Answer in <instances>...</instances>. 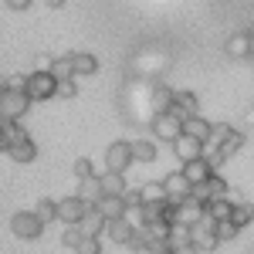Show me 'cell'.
<instances>
[{
	"instance_id": "6da1fadb",
	"label": "cell",
	"mask_w": 254,
	"mask_h": 254,
	"mask_svg": "<svg viewBox=\"0 0 254 254\" xmlns=\"http://www.w3.org/2000/svg\"><path fill=\"white\" fill-rule=\"evenodd\" d=\"M207 217V207L200 203V200H193V196H187L183 203H170V214H166V220L170 224H180V227H190L193 231L196 224Z\"/></svg>"
},
{
	"instance_id": "7a4b0ae2",
	"label": "cell",
	"mask_w": 254,
	"mask_h": 254,
	"mask_svg": "<svg viewBox=\"0 0 254 254\" xmlns=\"http://www.w3.org/2000/svg\"><path fill=\"white\" fill-rule=\"evenodd\" d=\"M10 231L20 237V241H38L44 234V220H41L34 210H17L10 217Z\"/></svg>"
},
{
	"instance_id": "3957f363",
	"label": "cell",
	"mask_w": 254,
	"mask_h": 254,
	"mask_svg": "<svg viewBox=\"0 0 254 254\" xmlns=\"http://www.w3.org/2000/svg\"><path fill=\"white\" fill-rule=\"evenodd\" d=\"M27 95L31 102H48L58 95V78L51 71H31L27 75Z\"/></svg>"
},
{
	"instance_id": "277c9868",
	"label": "cell",
	"mask_w": 254,
	"mask_h": 254,
	"mask_svg": "<svg viewBox=\"0 0 254 254\" xmlns=\"http://www.w3.org/2000/svg\"><path fill=\"white\" fill-rule=\"evenodd\" d=\"M149 129L156 132V142H170V146H173L176 139L183 136V119H176L173 112H159V116L149 122Z\"/></svg>"
},
{
	"instance_id": "5b68a950",
	"label": "cell",
	"mask_w": 254,
	"mask_h": 254,
	"mask_svg": "<svg viewBox=\"0 0 254 254\" xmlns=\"http://www.w3.org/2000/svg\"><path fill=\"white\" fill-rule=\"evenodd\" d=\"M88 210H92V207H88V203H85L78 193H75V196H64V200H58V220L64 224V227H78L81 217L88 214Z\"/></svg>"
},
{
	"instance_id": "8992f818",
	"label": "cell",
	"mask_w": 254,
	"mask_h": 254,
	"mask_svg": "<svg viewBox=\"0 0 254 254\" xmlns=\"http://www.w3.org/2000/svg\"><path fill=\"white\" fill-rule=\"evenodd\" d=\"M129 166H132V146L119 139L105 149V173H126Z\"/></svg>"
},
{
	"instance_id": "52a82bcc",
	"label": "cell",
	"mask_w": 254,
	"mask_h": 254,
	"mask_svg": "<svg viewBox=\"0 0 254 254\" xmlns=\"http://www.w3.org/2000/svg\"><path fill=\"white\" fill-rule=\"evenodd\" d=\"M163 190L170 196V203H183L187 196L193 193V187H190V180L183 176V170H176V173L166 176V180H163Z\"/></svg>"
},
{
	"instance_id": "ba28073f",
	"label": "cell",
	"mask_w": 254,
	"mask_h": 254,
	"mask_svg": "<svg viewBox=\"0 0 254 254\" xmlns=\"http://www.w3.org/2000/svg\"><path fill=\"white\" fill-rule=\"evenodd\" d=\"M217 244H220V237H217V224L210 220V217H203V220L193 227V248H196V251H214Z\"/></svg>"
},
{
	"instance_id": "9c48e42d",
	"label": "cell",
	"mask_w": 254,
	"mask_h": 254,
	"mask_svg": "<svg viewBox=\"0 0 254 254\" xmlns=\"http://www.w3.org/2000/svg\"><path fill=\"white\" fill-rule=\"evenodd\" d=\"M27 105H31V95H27V92H7V95H3V105H0V119L20 122V116L27 112Z\"/></svg>"
},
{
	"instance_id": "30bf717a",
	"label": "cell",
	"mask_w": 254,
	"mask_h": 254,
	"mask_svg": "<svg viewBox=\"0 0 254 254\" xmlns=\"http://www.w3.org/2000/svg\"><path fill=\"white\" fill-rule=\"evenodd\" d=\"M251 48H254V38H251V31H237V34H231L227 38V44H224V51H227V58H251Z\"/></svg>"
},
{
	"instance_id": "8fae6325",
	"label": "cell",
	"mask_w": 254,
	"mask_h": 254,
	"mask_svg": "<svg viewBox=\"0 0 254 254\" xmlns=\"http://www.w3.org/2000/svg\"><path fill=\"white\" fill-rule=\"evenodd\" d=\"M173 153H176V159H183V163H193V159H200L203 156V142H196L193 136H183L173 142Z\"/></svg>"
},
{
	"instance_id": "7c38bea8",
	"label": "cell",
	"mask_w": 254,
	"mask_h": 254,
	"mask_svg": "<svg viewBox=\"0 0 254 254\" xmlns=\"http://www.w3.org/2000/svg\"><path fill=\"white\" fill-rule=\"evenodd\" d=\"M95 210L105 217V224L122 220V217H126V196H102V200L95 203Z\"/></svg>"
},
{
	"instance_id": "4fadbf2b",
	"label": "cell",
	"mask_w": 254,
	"mask_h": 254,
	"mask_svg": "<svg viewBox=\"0 0 254 254\" xmlns=\"http://www.w3.org/2000/svg\"><path fill=\"white\" fill-rule=\"evenodd\" d=\"M170 112H173L176 119H193L196 116V95L193 92H173V105H170Z\"/></svg>"
},
{
	"instance_id": "5bb4252c",
	"label": "cell",
	"mask_w": 254,
	"mask_h": 254,
	"mask_svg": "<svg viewBox=\"0 0 254 254\" xmlns=\"http://www.w3.org/2000/svg\"><path fill=\"white\" fill-rule=\"evenodd\" d=\"M183 176L190 180V187H200V183H207V180L214 176V166L200 156V159H193V163H183Z\"/></svg>"
},
{
	"instance_id": "9a60e30c",
	"label": "cell",
	"mask_w": 254,
	"mask_h": 254,
	"mask_svg": "<svg viewBox=\"0 0 254 254\" xmlns=\"http://www.w3.org/2000/svg\"><path fill=\"white\" fill-rule=\"evenodd\" d=\"M139 203L142 207H156V203H170V196H166V190H163V180H149V183H142L139 187Z\"/></svg>"
},
{
	"instance_id": "2e32d148",
	"label": "cell",
	"mask_w": 254,
	"mask_h": 254,
	"mask_svg": "<svg viewBox=\"0 0 254 254\" xmlns=\"http://www.w3.org/2000/svg\"><path fill=\"white\" fill-rule=\"evenodd\" d=\"M166 61L170 58H166L163 51H156V55H146V51H142V55L132 61V68H136L142 78H153V71H156V68H166Z\"/></svg>"
},
{
	"instance_id": "e0dca14e",
	"label": "cell",
	"mask_w": 254,
	"mask_h": 254,
	"mask_svg": "<svg viewBox=\"0 0 254 254\" xmlns=\"http://www.w3.org/2000/svg\"><path fill=\"white\" fill-rule=\"evenodd\" d=\"M71 68H75V78H88L98 71V58L92 51H71Z\"/></svg>"
},
{
	"instance_id": "ac0fdd59",
	"label": "cell",
	"mask_w": 254,
	"mask_h": 254,
	"mask_svg": "<svg viewBox=\"0 0 254 254\" xmlns=\"http://www.w3.org/2000/svg\"><path fill=\"white\" fill-rule=\"evenodd\" d=\"M132 163H156L159 159V149L153 139H132Z\"/></svg>"
},
{
	"instance_id": "d6986e66",
	"label": "cell",
	"mask_w": 254,
	"mask_h": 254,
	"mask_svg": "<svg viewBox=\"0 0 254 254\" xmlns=\"http://www.w3.org/2000/svg\"><path fill=\"white\" fill-rule=\"evenodd\" d=\"M78 196L88 203V207H95L98 200H102V176H88V180H78Z\"/></svg>"
},
{
	"instance_id": "ffe728a7",
	"label": "cell",
	"mask_w": 254,
	"mask_h": 254,
	"mask_svg": "<svg viewBox=\"0 0 254 254\" xmlns=\"http://www.w3.org/2000/svg\"><path fill=\"white\" fill-rule=\"evenodd\" d=\"M231 214H234V200H231V196H220V200H210V203H207V217H210L214 224L231 220Z\"/></svg>"
},
{
	"instance_id": "44dd1931",
	"label": "cell",
	"mask_w": 254,
	"mask_h": 254,
	"mask_svg": "<svg viewBox=\"0 0 254 254\" xmlns=\"http://www.w3.org/2000/svg\"><path fill=\"white\" fill-rule=\"evenodd\" d=\"M149 105H153V112H170V105H173V92L166 88V85H159L153 81V92H149Z\"/></svg>"
},
{
	"instance_id": "7402d4cb",
	"label": "cell",
	"mask_w": 254,
	"mask_h": 254,
	"mask_svg": "<svg viewBox=\"0 0 254 254\" xmlns=\"http://www.w3.org/2000/svg\"><path fill=\"white\" fill-rule=\"evenodd\" d=\"M78 227H81V234H85V237H102V231H105L109 224H105V217H102V214L95 210V207H92L88 214L81 217V224H78Z\"/></svg>"
},
{
	"instance_id": "603a6c76",
	"label": "cell",
	"mask_w": 254,
	"mask_h": 254,
	"mask_svg": "<svg viewBox=\"0 0 254 254\" xmlns=\"http://www.w3.org/2000/svg\"><path fill=\"white\" fill-rule=\"evenodd\" d=\"M126 190H129V183L122 173H102V193L105 196H126Z\"/></svg>"
},
{
	"instance_id": "cb8c5ba5",
	"label": "cell",
	"mask_w": 254,
	"mask_h": 254,
	"mask_svg": "<svg viewBox=\"0 0 254 254\" xmlns=\"http://www.w3.org/2000/svg\"><path fill=\"white\" fill-rule=\"evenodd\" d=\"M210 129H214V126H210L207 119H200V116H193V119H187V122H183V132H187V136H193L196 142H207V139H210Z\"/></svg>"
},
{
	"instance_id": "d4e9b609",
	"label": "cell",
	"mask_w": 254,
	"mask_h": 254,
	"mask_svg": "<svg viewBox=\"0 0 254 254\" xmlns=\"http://www.w3.org/2000/svg\"><path fill=\"white\" fill-rule=\"evenodd\" d=\"M0 126H3V149H10V146L24 142V139H31L20 129V122H14V119H0Z\"/></svg>"
},
{
	"instance_id": "484cf974",
	"label": "cell",
	"mask_w": 254,
	"mask_h": 254,
	"mask_svg": "<svg viewBox=\"0 0 254 254\" xmlns=\"http://www.w3.org/2000/svg\"><path fill=\"white\" fill-rule=\"evenodd\" d=\"M231 132H234V126H227V122H217L214 129H210V139L203 142V149H224V142L231 139Z\"/></svg>"
},
{
	"instance_id": "4316f807",
	"label": "cell",
	"mask_w": 254,
	"mask_h": 254,
	"mask_svg": "<svg viewBox=\"0 0 254 254\" xmlns=\"http://www.w3.org/2000/svg\"><path fill=\"white\" fill-rule=\"evenodd\" d=\"M7 153H10L14 163H34V159H38V146H34L31 139H24V142H17V146H10Z\"/></svg>"
},
{
	"instance_id": "83f0119b",
	"label": "cell",
	"mask_w": 254,
	"mask_h": 254,
	"mask_svg": "<svg viewBox=\"0 0 254 254\" xmlns=\"http://www.w3.org/2000/svg\"><path fill=\"white\" fill-rule=\"evenodd\" d=\"M170 251H180V248H187V244H193V231L190 227H180V224H173L170 227Z\"/></svg>"
},
{
	"instance_id": "f1b7e54d",
	"label": "cell",
	"mask_w": 254,
	"mask_h": 254,
	"mask_svg": "<svg viewBox=\"0 0 254 254\" xmlns=\"http://www.w3.org/2000/svg\"><path fill=\"white\" fill-rule=\"evenodd\" d=\"M105 234L112 237V241H119V244H129V241H132V234H136V231H132V227H129V224H126V217H122V220H112V224H109V227H105Z\"/></svg>"
},
{
	"instance_id": "f546056e",
	"label": "cell",
	"mask_w": 254,
	"mask_h": 254,
	"mask_svg": "<svg viewBox=\"0 0 254 254\" xmlns=\"http://www.w3.org/2000/svg\"><path fill=\"white\" fill-rule=\"evenodd\" d=\"M231 224H234L237 231H241V227H248V224H254V203H234Z\"/></svg>"
},
{
	"instance_id": "4dcf8cb0",
	"label": "cell",
	"mask_w": 254,
	"mask_h": 254,
	"mask_svg": "<svg viewBox=\"0 0 254 254\" xmlns=\"http://www.w3.org/2000/svg\"><path fill=\"white\" fill-rule=\"evenodd\" d=\"M34 214L44 220V224H51V220H58V200H51V196H41L38 207H34Z\"/></svg>"
},
{
	"instance_id": "1f68e13d",
	"label": "cell",
	"mask_w": 254,
	"mask_h": 254,
	"mask_svg": "<svg viewBox=\"0 0 254 254\" xmlns=\"http://www.w3.org/2000/svg\"><path fill=\"white\" fill-rule=\"evenodd\" d=\"M51 75H55L58 81L75 78V68H71V55H64V58H55V64H51Z\"/></svg>"
},
{
	"instance_id": "d6a6232c",
	"label": "cell",
	"mask_w": 254,
	"mask_h": 254,
	"mask_svg": "<svg viewBox=\"0 0 254 254\" xmlns=\"http://www.w3.org/2000/svg\"><path fill=\"white\" fill-rule=\"evenodd\" d=\"M75 254H102V237H81Z\"/></svg>"
},
{
	"instance_id": "836d02e7",
	"label": "cell",
	"mask_w": 254,
	"mask_h": 254,
	"mask_svg": "<svg viewBox=\"0 0 254 254\" xmlns=\"http://www.w3.org/2000/svg\"><path fill=\"white\" fill-rule=\"evenodd\" d=\"M81 237H85V234H81V227H64V234H61V244L75 251V248L81 244Z\"/></svg>"
},
{
	"instance_id": "e575fe53",
	"label": "cell",
	"mask_w": 254,
	"mask_h": 254,
	"mask_svg": "<svg viewBox=\"0 0 254 254\" xmlns=\"http://www.w3.org/2000/svg\"><path fill=\"white\" fill-rule=\"evenodd\" d=\"M244 139H248V136H244V132H237V129H234V132H231V139L224 142V149H220V153H224V156H231V153H237V149L244 146Z\"/></svg>"
},
{
	"instance_id": "d590c367",
	"label": "cell",
	"mask_w": 254,
	"mask_h": 254,
	"mask_svg": "<svg viewBox=\"0 0 254 254\" xmlns=\"http://www.w3.org/2000/svg\"><path fill=\"white\" fill-rule=\"evenodd\" d=\"M88 176H95L92 159H75V180H88Z\"/></svg>"
},
{
	"instance_id": "8d00e7d4",
	"label": "cell",
	"mask_w": 254,
	"mask_h": 254,
	"mask_svg": "<svg viewBox=\"0 0 254 254\" xmlns=\"http://www.w3.org/2000/svg\"><path fill=\"white\" fill-rule=\"evenodd\" d=\"M207 187H210V196H214V200H220V196H227V183H224V180H220V176H210V180H207Z\"/></svg>"
},
{
	"instance_id": "74e56055",
	"label": "cell",
	"mask_w": 254,
	"mask_h": 254,
	"mask_svg": "<svg viewBox=\"0 0 254 254\" xmlns=\"http://www.w3.org/2000/svg\"><path fill=\"white\" fill-rule=\"evenodd\" d=\"M126 248H129V251H146V248H149V237H146V231H136V234H132V241H129Z\"/></svg>"
},
{
	"instance_id": "f35d334b",
	"label": "cell",
	"mask_w": 254,
	"mask_h": 254,
	"mask_svg": "<svg viewBox=\"0 0 254 254\" xmlns=\"http://www.w3.org/2000/svg\"><path fill=\"white\" fill-rule=\"evenodd\" d=\"M7 92H27V75H10L7 78Z\"/></svg>"
},
{
	"instance_id": "ab89813d",
	"label": "cell",
	"mask_w": 254,
	"mask_h": 254,
	"mask_svg": "<svg viewBox=\"0 0 254 254\" xmlns=\"http://www.w3.org/2000/svg\"><path fill=\"white\" fill-rule=\"evenodd\" d=\"M217 237H220V241H231V237H237V227L231 220H224V224H217Z\"/></svg>"
},
{
	"instance_id": "60d3db41",
	"label": "cell",
	"mask_w": 254,
	"mask_h": 254,
	"mask_svg": "<svg viewBox=\"0 0 254 254\" xmlns=\"http://www.w3.org/2000/svg\"><path fill=\"white\" fill-rule=\"evenodd\" d=\"M58 95H61V98H75V95H78V88H75V78L58 81Z\"/></svg>"
},
{
	"instance_id": "b9f144b4",
	"label": "cell",
	"mask_w": 254,
	"mask_h": 254,
	"mask_svg": "<svg viewBox=\"0 0 254 254\" xmlns=\"http://www.w3.org/2000/svg\"><path fill=\"white\" fill-rule=\"evenodd\" d=\"M7 7H10V10H27L31 0H7Z\"/></svg>"
},
{
	"instance_id": "7bdbcfd3",
	"label": "cell",
	"mask_w": 254,
	"mask_h": 254,
	"mask_svg": "<svg viewBox=\"0 0 254 254\" xmlns=\"http://www.w3.org/2000/svg\"><path fill=\"white\" fill-rule=\"evenodd\" d=\"M44 3H48L51 10H58V7H64V0H44Z\"/></svg>"
},
{
	"instance_id": "ee69618b",
	"label": "cell",
	"mask_w": 254,
	"mask_h": 254,
	"mask_svg": "<svg viewBox=\"0 0 254 254\" xmlns=\"http://www.w3.org/2000/svg\"><path fill=\"white\" fill-rule=\"evenodd\" d=\"M3 95H7V78H0V105H3Z\"/></svg>"
},
{
	"instance_id": "f6af8a7d",
	"label": "cell",
	"mask_w": 254,
	"mask_h": 254,
	"mask_svg": "<svg viewBox=\"0 0 254 254\" xmlns=\"http://www.w3.org/2000/svg\"><path fill=\"white\" fill-rule=\"evenodd\" d=\"M244 122H248V126H254V109H248V116H244Z\"/></svg>"
},
{
	"instance_id": "bcb514c9",
	"label": "cell",
	"mask_w": 254,
	"mask_h": 254,
	"mask_svg": "<svg viewBox=\"0 0 254 254\" xmlns=\"http://www.w3.org/2000/svg\"><path fill=\"white\" fill-rule=\"evenodd\" d=\"M0 149H3V126H0Z\"/></svg>"
},
{
	"instance_id": "7dc6e473",
	"label": "cell",
	"mask_w": 254,
	"mask_h": 254,
	"mask_svg": "<svg viewBox=\"0 0 254 254\" xmlns=\"http://www.w3.org/2000/svg\"><path fill=\"white\" fill-rule=\"evenodd\" d=\"M251 38H254V31H251ZM251 58H254V48H251Z\"/></svg>"
},
{
	"instance_id": "c3c4849f",
	"label": "cell",
	"mask_w": 254,
	"mask_h": 254,
	"mask_svg": "<svg viewBox=\"0 0 254 254\" xmlns=\"http://www.w3.org/2000/svg\"><path fill=\"white\" fill-rule=\"evenodd\" d=\"M166 254H173V251H166Z\"/></svg>"
}]
</instances>
